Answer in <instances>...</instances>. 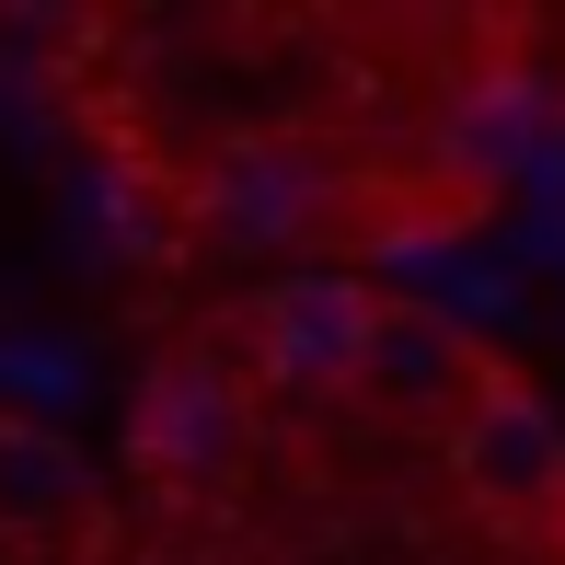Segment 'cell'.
<instances>
[{
  "label": "cell",
  "instance_id": "obj_5",
  "mask_svg": "<svg viewBox=\"0 0 565 565\" xmlns=\"http://www.w3.org/2000/svg\"><path fill=\"white\" fill-rule=\"evenodd\" d=\"M450 473H461V497L484 508V520H565V427H554V404L531 393L520 370H484V393H473V416L450 427Z\"/></svg>",
  "mask_w": 565,
  "mask_h": 565
},
{
  "label": "cell",
  "instance_id": "obj_2",
  "mask_svg": "<svg viewBox=\"0 0 565 565\" xmlns=\"http://www.w3.org/2000/svg\"><path fill=\"white\" fill-rule=\"evenodd\" d=\"M370 335H381V289L358 266H289L243 323V347H254L243 370L277 404H323L347 381H370Z\"/></svg>",
  "mask_w": 565,
  "mask_h": 565
},
{
  "label": "cell",
  "instance_id": "obj_4",
  "mask_svg": "<svg viewBox=\"0 0 565 565\" xmlns=\"http://www.w3.org/2000/svg\"><path fill=\"white\" fill-rule=\"evenodd\" d=\"M554 127H565L554 70L497 58V70H473V82H450V93H439V116H427V162L497 209L520 173H543V162H554Z\"/></svg>",
  "mask_w": 565,
  "mask_h": 565
},
{
  "label": "cell",
  "instance_id": "obj_8",
  "mask_svg": "<svg viewBox=\"0 0 565 565\" xmlns=\"http://www.w3.org/2000/svg\"><path fill=\"white\" fill-rule=\"evenodd\" d=\"M0 370H12V381H35V393H46V381H70V358H58V347H35V335H23V347H0Z\"/></svg>",
  "mask_w": 565,
  "mask_h": 565
},
{
  "label": "cell",
  "instance_id": "obj_7",
  "mask_svg": "<svg viewBox=\"0 0 565 565\" xmlns=\"http://www.w3.org/2000/svg\"><path fill=\"white\" fill-rule=\"evenodd\" d=\"M93 508V461L46 416H0V543H46Z\"/></svg>",
  "mask_w": 565,
  "mask_h": 565
},
{
  "label": "cell",
  "instance_id": "obj_3",
  "mask_svg": "<svg viewBox=\"0 0 565 565\" xmlns=\"http://www.w3.org/2000/svg\"><path fill=\"white\" fill-rule=\"evenodd\" d=\"M254 439V393L231 358H150L139 404H127V450H139V484H162V497H209V484H231V461H243Z\"/></svg>",
  "mask_w": 565,
  "mask_h": 565
},
{
  "label": "cell",
  "instance_id": "obj_6",
  "mask_svg": "<svg viewBox=\"0 0 565 565\" xmlns=\"http://www.w3.org/2000/svg\"><path fill=\"white\" fill-rule=\"evenodd\" d=\"M484 358L473 335H461L450 312H427V300H381V335H370V381L358 393L381 404V416H404V427H461L473 416V393H484Z\"/></svg>",
  "mask_w": 565,
  "mask_h": 565
},
{
  "label": "cell",
  "instance_id": "obj_1",
  "mask_svg": "<svg viewBox=\"0 0 565 565\" xmlns=\"http://www.w3.org/2000/svg\"><path fill=\"white\" fill-rule=\"evenodd\" d=\"M347 150L323 139H289V127H231L209 162L173 185V209L220 243H312L335 254V220H347Z\"/></svg>",
  "mask_w": 565,
  "mask_h": 565
}]
</instances>
